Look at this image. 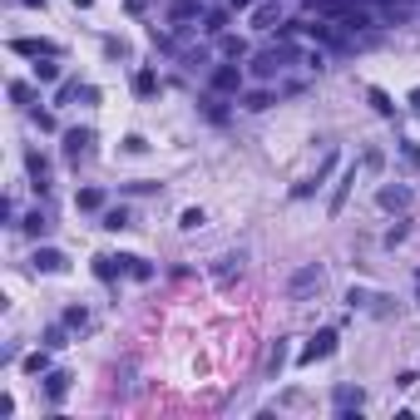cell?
I'll use <instances>...</instances> for the list:
<instances>
[{"mask_svg": "<svg viewBox=\"0 0 420 420\" xmlns=\"http://www.w3.org/2000/svg\"><path fill=\"white\" fill-rule=\"evenodd\" d=\"M336 25H341L346 35H356V30H371V25H376V15H366V10H351V15H346V20H336Z\"/></svg>", "mask_w": 420, "mask_h": 420, "instance_id": "23", "label": "cell"}, {"mask_svg": "<svg viewBox=\"0 0 420 420\" xmlns=\"http://www.w3.org/2000/svg\"><path fill=\"white\" fill-rule=\"evenodd\" d=\"M30 267H35V272H70V257H65L60 247H35V252H30Z\"/></svg>", "mask_w": 420, "mask_h": 420, "instance_id": "6", "label": "cell"}, {"mask_svg": "<svg viewBox=\"0 0 420 420\" xmlns=\"http://www.w3.org/2000/svg\"><path fill=\"white\" fill-rule=\"evenodd\" d=\"M149 5H154V0H124V10H129V15H144Z\"/></svg>", "mask_w": 420, "mask_h": 420, "instance_id": "42", "label": "cell"}, {"mask_svg": "<svg viewBox=\"0 0 420 420\" xmlns=\"http://www.w3.org/2000/svg\"><path fill=\"white\" fill-rule=\"evenodd\" d=\"M25 168H30V183H35V193H50V158H45L40 149H30V154H25Z\"/></svg>", "mask_w": 420, "mask_h": 420, "instance_id": "10", "label": "cell"}, {"mask_svg": "<svg viewBox=\"0 0 420 420\" xmlns=\"http://www.w3.org/2000/svg\"><path fill=\"white\" fill-rule=\"evenodd\" d=\"M20 227H25L30 237H45V232H50V217H45V212H30V217H20Z\"/></svg>", "mask_w": 420, "mask_h": 420, "instance_id": "27", "label": "cell"}, {"mask_svg": "<svg viewBox=\"0 0 420 420\" xmlns=\"http://www.w3.org/2000/svg\"><path fill=\"white\" fill-rule=\"evenodd\" d=\"M416 282H420V267H416Z\"/></svg>", "mask_w": 420, "mask_h": 420, "instance_id": "46", "label": "cell"}, {"mask_svg": "<svg viewBox=\"0 0 420 420\" xmlns=\"http://www.w3.org/2000/svg\"><path fill=\"white\" fill-rule=\"evenodd\" d=\"M272 25H282V5L277 0H257L252 5V30H272Z\"/></svg>", "mask_w": 420, "mask_h": 420, "instance_id": "13", "label": "cell"}, {"mask_svg": "<svg viewBox=\"0 0 420 420\" xmlns=\"http://www.w3.org/2000/svg\"><path fill=\"white\" fill-rule=\"evenodd\" d=\"M30 119H35V124H40V129H45V134H50V129H55V114H50V109H30Z\"/></svg>", "mask_w": 420, "mask_h": 420, "instance_id": "39", "label": "cell"}, {"mask_svg": "<svg viewBox=\"0 0 420 420\" xmlns=\"http://www.w3.org/2000/svg\"><path fill=\"white\" fill-rule=\"evenodd\" d=\"M65 326H70V331H85V326H90V312H85V307H65Z\"/></svg>", "mask_w": 420, "mask_h": 420, "instance_id": "30", "label": "cell"}, {"mask_svg": "<svg viewBox=\"0 0 420 420\" xmlns=\"http://www.w3.org/2000/svg\"><path fill=\"white\" fill-rule=\"evenodd\" d=\"M20 5H30V10H45V0H20Z\"/></svg>", "mask_w": 420, "mask_h": 420, "instance_id": "43", "label": "cell"}, {"mask_svg": "<svg viewBox=\"0 0 420 420\" xmlns=\"http://www.w3.org/2000/svg\"><path fill=\"white\" fill-rule=\"evenodd\" d=\"M376 203L386 212H406L411 203H416V193L406 188V183H381V193H376Z\"/></svg>", "mask_w": 420, "mask_h": 420, "instance_id": "4", "label": "cell"}, {"mask_svg": "<svg viewBox=\"0 0 420 420\" xmlns=\"http://www.w3.org/2000/svg\"><path fill=\"white\" fill-rule=\"evenodd\" d=\"M406 237H411V222H396V227H391V232H386V247H401V242H406Z\"/></svg>", "mask_w": 420, "mask_h": 420, "instance_id": "35", "label": "cell"}, {"mask_svg": "<svg viewBox=\"0 0 420 420\" xmlns=\"http://www.w3.org/2000/svg\"><path fill=\"white\" fill-rule=\"evenodd\" d=\"M371 302H376V297H371L366 287H351V292H346V307H351V312H361V307H371Z\"/></svg>", "mask_w": 420, "mask_h": 420, "instance_id": "33", "label": "cell"}, {"mask_svg": "<svg viewBox=\"0 0 420 420\" xmlns=\"http://www.w3.org/2000/svg\"><path fill=\"white\" fill-rule=\"evenodd\" d=\"M203 114H208L212 124H227V109H222V99H203Z\"/></svg>", "mask_w": 420, "mask_h": 420, "instance_id": "37", "label": "cell"}, {"mask_svg": "<svg viewBox=\"0 0 420 420\" xmlns=\"http://www.w3.org/2000/svg\"><path fill=\"white\" fill-rule=\"evenodd\" d=\"M401 158H406V168H420V144L401 139Z\"/></svg>", "mask_w": 420, "mask_h": 420, "instance_id": "34", "label": "cell"}, {"mask_svg": "<svg viewBox=\"0 0 420 420\" xmlns=\"http://www.w3.org/2000/svg\"><path fill=\"white\" fill-rule=\"evenodd\" d=\"M55 60H60V55H55ZM55 60H35V85H55V80H60V65H55Z\"/></svg>", "mask_w": 420, "mask_h": 420, "instance_id": "25", "label": "cell"}, {"mask_svg": "<svg viewBox=\"0 0 420 420\" xmlns=\"http://www.w3.org/2000/svg\"><path fill=\"white\" fill-rule=\"evenodd\" d=\"M65 331H70V326H50V331H45V346H50V351H60V346H70V341H65Z\"/></svg>", "mask_w": 420, "mask_h": 420, "instance_id": "36", "label": "cell"}, {"mask_svg": "<svg viewBox=\"0 0 420 420\" xmlns=\"http://www.w3.org/2000/svg\"><path fill=\"white\" fill-rule=\"evenodd\" d=\"M10 99H15V104H35V90H30L25 80H10Z\"/></svg>", "mask_w": 420, "mask_h": 420, "instance_id": "31", "label": "cell"}, {"mask_svg": "<svg viewBox=\"0 0 420 420\" xmlns=\"http://www.w3.org/2000/svg\"><path fill=\"white\" fill-rule=\"evenodd\" d=\"M227 15L232 10H203V30L208 35H227Z\"/></svg>", "mask_w": 420, "mask_h": 420, "instance_id": "24", "label": "cell"}, {"mask_svg": "<svg viewBox=\"0 0 420 420\" xmlns=\"http://www.w3.org/2000/svg\"><path fill=\"white\" fill-rule=\"evenodd\" d=\"M124 188H129V193H154L158 183H149V178H134V183H124Z\"/></svg>", "mask_w": 420, "mask_h": 420, "instance_id": "41", "label": "cell"}, {"mask_svg": "<svg viewBox=\"0 0 420 420\" xmlns=\"http://www.w3.org/2000/svg\"><path fill=\"white\" fill-rule=\"evenodd\" d=\"M217 50H222V60H242L247 55V40L242 35H217Z\"/></svg>", "mask_w": 420, "mask_h": 420, "instance_id": "19", "label": "cell"}, {"mask_svg": "<svg viewBox=\"0 0 420 420\" xmlns=\"http://www.w3.org/2000/svg\"><path fill=\"white\" fill-rule=\"evenodd\" d=\"M203 222H208V217H203V208H183V217H178V227H183V232H198Z\"/></svg>", "mask_w": 420, "mask_h": 420, "instance_id": "29", "label": "cell"}, {"mask_svg": "<svg viewBox=\"0 0 420 420\" xmlns=\"http://www.w3.org/2000/svg\"><path fill=\"white\" fill-rule=\"evenodd\" d=\"M237 99H242V109H252V114H262V109L272 104V99H277V95H272V90H242V95H237Z\"/></svg>", "mask_w": 420, "mask_h": 420, "instance_id": "18", "label": "cell"}, {"mask_svg": "<svg viewBox=\"0 0 420 420\" xmlns=\"http://www.w3.org/2000/svg\"><path fill=\"white\" fill-rule=\"evenodd\" d=\"M212 95H242V70L237 65H217L212 70Z\"/></svg>", "mask_w": 420, "mask_h": 420, "instance_id": "9", "label": "cell"}, {"mask_svg": "<svg viewBox=\"0 0 420 420\" xmlns=\"http://www.w3.org/2000/svg\"><path fill=\"white\" fill-rule=\"evenodd\" d=\"M237 272H242V252H222V257L212 262V282H217V287H227Z\"/></svg>", "mask_w": 420, "mask_h": 420, "instance_id": "15", "label": "cell"}, {"mask_svg": "<svg viewBox=\"0 0 420 420\" xmlns=\"http://www.w3.org/2000/svg\"><path fill=\"white\" fill-rule=\"evenodd\" d=\"M381 163H386V158H381V154H376V149H366V154H361V168H371V173H376V168H381Z\"/></svg>", "mask_w": 420, "mask_h": 420, "instance_id": "40", "label": "cell"}, {"mask_svg": "<svg viewBox=\"0 0 420 420\" xmlns=\"http://www.w3.org/2000/svg\"><path fill=\"white\" fill-rule=\"evenodd\" d=\"M336 341H341V336H336L331 326H321V331H316L312 341L302 346V356H297V361H302V366H316V361H326V356H336Z\"/></svg>", "mask_w": 420, "mask_h": 420, "instance_id": "1", "label": "cell"}, {"mask_svg": "<svg viewBox=\"0 0 420 420\" xmlns=\"http://www.w3.org/2000/svg\"><path fill=\"white\" fill-rule=\"evenodd\" d=\"M366 99L376 104V114H381V119H391V114H396V104H391V95H386V90H376V85L366 90Z\"/></svg>", "mask_w": 420, "mask_h": 420, "instance_id": "26", "label": "cell"}, {"mask_svg": "<svg viewBox=\"0 0 420 420\" xmlns=\"http://www.w3.org/2000/svg\"><path fill=\"white\" fill-rule=\"evenodd\" d=\"M90 5H95V0H75V10H90Z\"/></svg>", "mask_w": 420, "mask_h": 420, "instance_id": "45", "label": "cell"}, {"mask_svg": "<svg viewBox=\"0 0 420 420\" xmlns=\"http://www.w3.org/2000/svg\"><path fill=\"white\" fill-rule=\"evenodd\" d=\"M70 381H75L70 371H55V366H50V371H45V401H50V406H60V401L70 396Z\"/></svg>", "mask_w": 420, "mask_h": 420, "instance_id": "11", "label": "cell"}, {"mask_svg": "<svg viewBox=\"0 0 420 420\" xmlns=\"http://www.w3.org/2000/svg\"><path fill=\"white\" fill-rule=\"evenodd\" d=\"M20 366H25V376H45V371H50V346H40V351H30V356H25Z\"/></svg>", "mask_w": 420, "mask_h": 420, "instance_id": "21", "label": "cell"}, {"mask_svg": "<svg viewBox=\"0 0 420 420\" xmlns=\"http://www.w3.org/2000/svg\"><path fill=\"white\" fill-rule=\"evenodd\" d=\"M351 183H356V163H346V168H341V178H336V188H331V198H326V212H331V217L346 208V198H351Z\"/></svg>", "mask_w": 420, "mask_h": 420, "instance_id": "7", "label": "cell"}, {"mask_svg": "<svg viewBox=\"0 0 420 420\" xmlns=\"http://www.w3.org/2000/svg\"><path fill=\"white\" fill-rule=\"evenodd\" d=\"M331 406H336L341 420H356V411L366 406V391H361V386H336V391H331Z\"/></svg>", "mask_w": 420, "mask_h": 420, "instance_id": "3", "label": "cell"}, {"mask_svg": "<svg viewBox=\"0 0 420 420\" xmlns=\"http://www.w3.org/2000/svg\"><path fill=\"white\" fill-rule=\"evenodd\" d=\"M287 356H292V351H287V341L277 336V341H272V351H267V376H272V381L282 376V366H287Z\"/></svg>", "mask_w": 420, "mask_h": 420, "instance_id": "17", "label": "cell"}, {"mask_svg": "<svg viewBox=\"0 0 420 420\" xmlns=\"http://www.w3.org/2000/svg\"><path fill=\"white\" fill-rule=\"evenodd\" d=\"M10 50H15V55H25V60H55V55H60V45H55V40H35V35H15V40H10Z\"/></svg>", "mask_w": 420, "mask_h": 420, "instance_id": "2", "label": "cell"}, {"mask_svg": "<svg viewBox=\"0 0 420 420\" xmlns=\"http://www.w3.org/2000/svg\"><path fill=\"white\" fill-rule=\"evenodd\" d=\"M134 95H139V99L158 95V75H154V70H134Z\"/></svg>", "mask_w": 420, "mask_h": 420, "instance_id": "20", "label": "cell"}, {"mask_svg": "<svg viewBox=\"0 0 420 420\" xmlns=\"http://www.w3.org/2000/svg\"><path fill=\"white\" fill-rule=\"evenodd\" d=\"M129 277H134V282H154V262H144V257H129Z\"/></svg>", "mask_w": 420, "mask_h": 420, "instance_id": "28", "label": "cell"}, {"mask_svg": "<svg viewBox=\"0 0 420 420\" xmlns=\"http://www.w3.org/2000/svg\"><path fill=\"white\" fill-rule=\"evenodd\" d=\"M95 144V129H65V158H85Z\"/></svg>", "mask_w": 420, "mask_h": 420, "instance_id": "14", "label": "cell"}, {"mask_svg": "<svg viewBox=\"0 0 420 420\" xmlns=\"http://www.w3.org/2000/svg\"><path fill=\"white\" fill-rule=\"evenodd\" d=\"M80 90H85L80 80H65V85L55 90V104H70V99H80Z\"/></svg>", "mask_w": 420, "mask_h": 420, "instance_id": "32", "label": "cell"}, {"mask_svg": "<svg viewBox=\"0 0 420 420\" xmlns=\"http://www.w3.org/2000/svg\"><path fill=\"white\" fill-rule=\"evenodd\" d=\"M411 104H416V109H420V85H416V90H411Z\"/></svg>", "mask_w": 420, "mask_h": 420, "instance_id": "44", "label": "cell"}, {"mask_svg": "<svg viewBox=\"0 0 420 420\" xmlns=\"http://www.w3.org/2000/svg\"><path fill=\"white\" fill-rule=\"evenodd\" d=\"M321 277H326V272H321L316 262H307V267H297V272L287 277V292H292V297H307V292L321 287Z\"/></svg>", "mask_w": 420, "mask_h": 420, "instance_id": "5", "label": "cell"}, {"mask_svg": "<svg viewBox=\"0 0 420 420\" xmlns=\"http://www.w3.org/2000/svg\"><path fill=\"white\" fill-rule=\"evenodd\" d=\"M307 10L321 15V20H346L356 10V0H307Z\"/></svg>", "mask_w": 420, "mask_h": 420, "instance_id": "12", "label": "cell"}, {"mask_svg": "<svg viewBox=\"0 0 420 420\" xmlns=\"http://www.w3.org/2000/svg\"><path fill=\"white\" fill-rule=\"evenodd\" d=\"M99 227H109V232H124V227H129V208H124V203H119V208H104V212H99Z\"/></svg>", "mask_w": 420, "mask_h": 420, "instance_id": "22", "label": "cell"}, {"mask_svg": "<svg viewBox=\"0 0 420 420\" xmlns=\"http://www.w3.org/2000/svg\"><path fill=\"white\" fill-rule=\"evenodd\" d=\"M416 287H420V282H416ZM416 302H420V292H416Z\"/></svg>", "mask_w": 420, "mask_h": 420, "instance_id": "47", "label": "cell"}, {"mask_svg": "<svg viewBox=\"0 0 420 420\" xmlns=\"http://www.w3.org/2000/svg\"><path fill=\"white\" fill-rule=\"evenodd\" d=\"M95 277H99V282L129 277V257H124V252H119V257H114V252H99V257H95Z\"/></svg>", "mask_w": 420, "mask_h": 420, "instance_id": "8", "label": "cell"}, {"mask_svg": "<svg viewBox=\"0 0 420 420\" xmlns=\"http://www.w3.org/2000/svg\"><path fill=\"white\" fill-rule=\"evenodd\" d=\"M75 208L80 212H104V188H80V193H75Z\"/></svg>", "mask_w": 420, "mask_h": 420, "instance_id": "16", "label": "cell"}, {"mask_svg": "<svg viewBox=\"0 0 420 420\" xmlns=\"http://www.w3.org/2000/svg\"><path fill=\"white\" fill-rule=\"evenodd\" d=\"M124 154H149V139H144V134H129V139H124Z\"/></svg>", "mask_w": 420, "mask_h": 420, "instance_id": "38", "label": "cell"}]
</instances>
